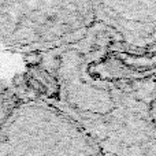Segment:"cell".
I'll use <instances>...</instances> for the list:
<instances>
[{
  "label": "cell",
  "instance_id": "6da1fadb",
  "mask_svg": "<svg viewBox=\"0 0 156 156\" xmlns=\"http://www.w3.org/2000/svg\"><path fill=\"white\" fill-rule=\"evenodd\" d=\"M121 43L97 22L77 41L52 49V97L45 103L69 116L100 156H156V83L122 65L115 51Z\"/></svg>",
  "mask_w": 156,
  "mask_h": 156
},
{
  "label": "cell",
  "instance_id": "277c9868",
  "mask_svg": "<svg viewBox=\"0 0 156 156\" xmlns=\"http://www.w3.org/2000/svg\"><path fill=\"white\" fill-rule=\"evenodd\" d=\"M151 114H152V119H154V123L156 127V94L152 100V105H151Z\"/></svg>",
  "mask_w": 156,
  "mask_h": 156
},
{
  "label": "cell",
  "instance_id": "7a4b0ae2",
  "mask_svg": "<svg viewBox=\"0 0 156 156\" xmlns=\"http://www.w3.org/2000/svg\"><path fill=\"white\" fill-rule=\"evenodd\" d=\"M0 156H100L71 121L45 101H27L0 130Z\"/></svg>",
  "mask_w": 156,
  "mask_h": 156
},
{
  "label": "cell",
  "instance_id": "3957f363",
  "mask_svg": "<svg viewBox=\"0 0 156 156\" xmlns=\"http://www.w3.org/2000/svg\"><path fill=\"white\" fill-rule=\"evenodd\" d=\"M96 21L123 44L136 48L156 44V0H90Z\"/></svg>",
  "mask_w": 156,
  "mask_h": 156
}]
</instances>
